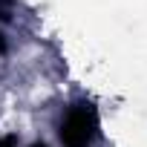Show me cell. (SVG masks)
Masks as SVG:
<instances>
[{
  "label": "cell",
  "instance_id": "obj_1",
  "mask_svg": "<svg viewBox=\"0 0 147 147\" xmlns=\"http://www.w3.org/2000/svg\"><path fill=\"white\" fill-rule=\"evenodd\" d=\"M95 130H98L95 110L90 104H75V107H69V113L63 115L58 138H61L63 147H92Z\"/></svg>",
  "mask_w": 147,
  "mask_h": 147
},
{
  "label": "cell",
  "instance_id": "obj_2",
  "mask_svg": "<svg viewBox=\"0 0 147 147\" xmlns=\"http://www.w3.org/2000/svg\"><path fill=\"white\" fill-rule=\"evenodd\" d=\"M0 147H18V136H3V138H0Z\"/></svg>",
  "mask_w": 147,
  "mask_h": 147
},
{
  "label": "cell",
  "instance_id": "obj_3",
  "mask_svg": "<svg viewBox=\"0 0 147 147\" xmlns=\"http://www.w3.org/2000/svg\"><path fill=\"white\" fill-rule=\"evenodd\" d=\"M6 52V38H3V32H0V55Z\"/></svg>",
  "mask_w": 147,
  "mask_h": 147
},
{
  "label": "cell",
  "instance_id": "obj_4",
  "mask_svg": "<svg viewBox=\"0 0 147 147\" xmlns=\"http://www.w3.org/2000/svg\"><path fill=\"white\" fill-rule=\"evenodd\" d=\"M32 147H46V144H43V141H35V144H32Z\"/></svg>",
  "mask_w": 147,
  "mask_h": 147
}]
</instances>
